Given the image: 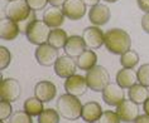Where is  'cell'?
<instances>
[{"instance_id":"1","label":"cell","mask_w":149,"mask_h":123,"mask_svg":"<svg viewBox=\"0 0 149 123\" xmlns=\"http://www.w3.org/2000/svg\"><path fill=\"white\" fill-rule=\"evenodd\" d=\"M106 49L113 54L121 55L125 52L130 50L132 47V38L129 33L119 28H113L105 33V40H104Z\"/></svg>"},{"instance_id":"2","label":"cell","mask_w":149,"mask_h":123,"mask_svg":"<svg viewBox=\"0 0 149 123\" xmlns=\"http://www.w3.org/2000/svg\"><path fill=\"white\" fill-rule=\"evenodd\" d=\"M57 111L61 117L68 121H76L82 114V104L77 97L66 93V94H62L57 100Z\"/></svg>"},{"instance_id":"3","label":"cell","mask_w":149,"mask_h":123,"mask_svg":"<svg viewBox=\"0 0 149 123\" xmlns=\"http://www.w3.org/2000/svg\"><path fill=\"white\" fill-rule=\"evenodd\" d=\"M86 80L88 88L94 92H102L105 87L110 83V74L105 67L95 65L86 73Z\"/></svg>"},{"instance_id":"4","label":"cell","mask_w":149,"mask_h":123,"mask_svg":"<svg viewBox=\"0 0 149 123\" xmlns=\"http://www.w3.org/2000/svg\"><path fill=\"white\" fill-rule=\"evenodd\" d=\"M49 34H51L49 27H48L43 20H38V19H37L34 23L27 29V32H25V36L28 38V40L37 47L48 43Z\"/></svg>"},{"instance_id":"5","label":"cell","mask_w":149,"mask_h":123,"mask_svg":"<svg viewBox=\"0 0 149 123\" xmlns=\"http://www.w3.org/2000/svg\"><path fill=\"white\" fill-rule=\"evenodd\" d=\"M4 13L6 18L19 23L32 13V9L28 6L25 0H13L8 1V4L5 5Z\"/></svg>"},{"instance_id":"6","label":"cell","mask_w":149,"mask_h":123,"mask_svg":"<svg viewBox=\"0 0 149 123\" xmlns=\"http://www.w3.org/2000/svg\"><path fill=\"white\" fill-rule=\"evenodd\" d=\"M59 49L57 48L52 47L51 44H42V45H38L36 49V59L38 62V64L43 65V67H51V65H54L57 59L59 58V54H58Z\"/></svg>"},{"instance_id":"7","label":"cell","mask_w":149,"mask_h":123,"mask_svg":"<svg viewBox=\"0 0 149 123\" xmlns=\"http://www.w3.org/2000/svg\"><path fill=\"white\" fill-rule=\"evenodd\" d=\"M22 88L20 83L15 78H5L0 83V98L8 102H15L20 97Z\"/></svg>"},{"instance_id":"8","label":"cell","mask_w":149,"mask_h":123,"mask_svg":"<svg viewBox=\"0 0 149 123\" xmlns=\"http://www.w3.org/2000/svg\"><path fill=\"white\" fill-rule=\"evenodd\" d=\"M102 99L107 106L118 107L123 100H125V92L124 88L120 87L116 82H110L102 91Z\"/></svg>"},{"instance_id":"9","label":"cell","mask_w":149,"mask_h":123,"mask_svg":"<svg viewBox=\"0 0 149 123\" xmlns=\"http://www.w3.org/2000/svg\"><path fill=\"white\" fill-rule=\"evenodd\" d=\"M139 104L133 102L132 99L123 100V102L116 107V113L119 118L121 119V122L125 123H134L135 119L139 117Z\"/></svg>"},{"instance_id":"10","label":"cell","mask_w":149,"mask_h":123,"mask_svg":"<svg viewBox=\"0 0 149 123\" xmlns=\"http://www.w3.org/2000/svg\"><path fill=\"white\" fill-rule=\"evenodd\" d=\"M87 89H88V84L86 77L79 76V74H73V76L68 77L65 82V91L71 96L81 97L86 93Z\"/></svg>"},{"instance_id":"11","label":"cell","mask_w":149,"mask_h":123,"mask_svg":"<svg viewBox=\"0 0 149 123\" xmlns=\"http://www.w3.org/2000/svg\"><path fill=\"white\" fill-rule=\"evenodd\" d=\"M53 67H54V73L59 78L67 79L68 77L76 74L77 63H76V59L70 57V55H61Z\"/></svg>"},{"instance_id":"12","label":"cell","mask_w":149,"mask_h":123,"mask_svg":"<svg viewBox=\"0 0 149 123\" xmlns=\"http://www.w3.org/2000/svg\"><path fill=\"white\" fill-rule=\"evenodd\" d=\"M82 39L87 49H99L104 44L105 34L99 27H88L82 32Z\"/></svg>"},{"instance_id":"13","label":"cell","mask_w":149,"mask_h":123,"mask_svg":"<svg viewBox=\"0 0 149 123\" xmlns=\"http://www.w3.org/2000/svg\"><path fill=\"white\" fill-rule=\"evenodd\" d=\"M62 12L70 20H80L86 14V4L82 0H67L62 6Z\"/></svg>"},{"instance_id":"14","label":"cell","mask_w":149,"mask_h":123,"mask_svg":"<svg viewBox=\"0 0 149 123\" xmlns=\"http://www.w3.org/2000/svg\"><path fill=\"white\" fill-rule=\"evenodd\" d=\"M111 18V12L109 6L105 4H97L95 6H91L88 12V20L91 21L95 27H101L105 25Z\"/></svg>"},{"instance_id":"15","label":"cell","mask_w":149,"mask_h":123,"mask_svg":"<svg viewBox=\"0 0 149 123\" xmlns=\"http://www.w3.org/2000/svg\"><path fill=\"white\" fill-rule=\"evenodd\" d=\"M57 94V88L49 80H40L34 87V97H37L43 103L51 102Z\"/></svg>"},{"instance_id":"16","label":"cell","mask_w":149,"mask_h":123,"mask_svg":"<svg viewBox=\"0 0 149 123\" xmlns=\"http://www.w3.org/2000/svg\"><path fill=\"white\" fill-rule=\"evenodd\" d=\"M63 50H65L66 55H70L72 58H77L86 50V44H85L82 36L71 35L67 39V43L65 48H63Z\"/></svg>"},{"instance_id":"17","label":"cell","mask_w":149,"mask_h":123,"mask_svg":"<svg viewBox=\"0 0 149 123\" xmlns=\"http://www.w3.org/2000/svg\"><path fill=\"white\" fill-rule=\"evenodd\" d=\"M20 29L17 21L9 18H3L0 21V36L4 40H14L19 35Z\"/></svg>"},{"instance_id":"18","label":"cell","mask_w":149,"mask_h":123,"mask_svg":"<svg viewBox=\"0 0 149 123\" xmlns=\"http://www.w3.org/2000/svg\"><path fill=\"white\" fill-rule=\"evenodd\" d=\"M65 14L58 6H51L43 13V21L49 28H59L65 21Z\"/></svg>"},{"instance_id":"19","label":"cell","mask_w":149,"mask_h":123,"mask_svg":"<svg viewBox=\"0 0 149 123\" xmlns=\"http://www.w3.org/2000/svg\"><path fill=\"white\" fill-rule=\"evenodd\" d=\"M102 114V108L97 102H87L82 106V114L81 118L86 123L97 122Z\"/></svg>"},{"instance_id":"20","label":"cell","mask_w":149,"mask_h":123,"mask_svg":"<svg viewBox=\"0 0 149 123\" xmlns=\"http://www.w3.org/2000/svg\"><path fill=\"white\" fill-rule=\"evenodd\" d=\"M116 83L123 88H132L138 82V73L133 69L129 68H123L116 73Z\"/></svg>"},{"instance_id":"21","label":"cell","mask_w":149,"mask_h":123,"mask_svg":"<svg viewBox=\"0 0 149 123\" xmlns=\"http://www.w3.org/2000/svg\"><path fill=\"white\" fill-rule=\"evenodd\" d=\"M96 62H97V55L92 49H86L82 54L76 58L77 67L81 70H86V72L94 68L96 65Z\"/></svg>"},{"instance_id":"22","label":"cell","mask_w":149,"mask_h":123,"mask_svg":"<svg viewBox=\"0 0 149 123\" xmlns=\"http://www.w3.org/2000/svg\"><path fill=\"white\" fill-rule=\"evenodd\" d=\"M148 98H149V89L145 85L136 83L132 88H129V99H132L136 104H144V102Z\"/></svg>"},{"instance_id":"23","label":"cell","mask_w":149,"mask_h":123,"mask_svg":"<svg viewBox=\"0 0 149 123\" xmlns=\"http://www.w3.org/2000/svg\"><path fill=\"white\" fill-rule=\"evenodd\" d=\"M67 39H68V36H67L65 30L59 28H53V30H51L49 38H48V44H51L52 47L57 48V49H62L66 45Z\"/></svg>"},{"instance_id":"24","label":"cell","mask_w":149,"mask_h":123,"mask_svg":"<svg viewBox=\"0 0 149 123\" xmlns=\"http://www.w3.org/2000/svg\"><path fill=\"white\" fill-rule=\"evenodd\" d=\"M24 111L28 114H31L32 117H38V115L44 111L43 108V102L39 100L37 97H32L28 98L24 102Z\"/></svg>"},{"instance_id":"25","label":"cell","mask_w":149,"mask_h":123,"mask_svg":"<svg viewBox=\"0 0 149 123\" xmlns=\"http://www.w3.org/2000/svg\"><path fill=\"white\" fill-rule=\"evenodd\" d=\"M139 54L135 50H128L124 54L120 55V64L123 65V68H129L133 69L138 63H139Z\"/></svg>"},{"instance_id":"26","label":"cell","mask_w":149,"mask_h":123,"mask_svg":"<svg viewBox=\"0 0 149 123\" xmlns=\"http://www.w3.org/2000/svg\"><path fill=\"white\" fill-rule=\"evenodd\" d=\"M59 115L58 111L48 108L38 115V123H59Z\"/></svg>"},{"instance_id":"27","label":"cell","mask_w":149,"mask_h":123,"mask_svg":"<svg viewBox=\"0 0 149 123\" xmlns=\"http://www.w3.org/2000/svg\"><path fill=\"white\" fill-rule=\"evenodd\" d=\"M9 123H33L32 115L28 114L25 111H17L12 117Z\"/></svg>"},{"instance_id":"28","label":"cell","mask_w":149,"mask_h":123,"mask_svg":"<svg viewBox=\"0 0 149 123\" xmlns=\"http://www.w3.org/2000/svg\"><path fill=\"white\" fill-rule=\"evenodd\" d=\"M97 123H121V119L119 118L116 112L105 111V112H102V114H101V117L99 118Z\"/></svg>"},{"instance_id":"29","label":"cell","mask_w":149,"mask_h":123,"mask_svg":"<svg viewBox=\"0 0 149 123\" xmlns=\"http://www.w3.org/2000/svg\"><path fill=\"white\" fill-rule=\"evenodd\" d=\"M138 82L140 84L145 85V87H149V64H143L139 67V70H138Z\"/></svg>"},{"instance_id":"30","label":"cell","mask_w":149,"mask_h":123,"mask_svg":"<svg viewBox=\"0 0 149 123\" xmlns=\"http://www.w3.org/2000/svg\"><path fill=\"white\" fill-rule=\"evenodd\" d=\"M13 115V107L10 102L8 100H3L0 102V119L1 121H5V119L10 118Z\"/></svg>"},{"instance_id":"31","label":"cell","mask_w":149,"mask_h":123,"mask_svg":"<svg viewBox=\"0 0 149 123\" xmlns=\"http://www.w3.org/2000/svg\"><path fill=\"white\" fill-rule=\"evenodd\" d=\"M10 62H12V54L8 48L1 47L0 48V69L8 68Z\"/></svg>"},{"instance_id":"32","label":"cell","mask_w":149,"mask_h":123,"mask_svg":"<svg viewBox=\"0 0 149 123\" xmlns=\"http://www.w3.org/2000/svg\"><path fill=\"white\" fill-rule=\"evenodd\" d=\"M37 20V16H36V12H33L32 10V13L29 14V15L25 18L24 20H22L18 23V25H19V29H20V33H24L25 34V32H27V29L31 27V25L34 23V21Z\"/></svg>"},{"instance_id":"33","label":"cell","mask_w":149,"mask_h":123,"mask_svg":"<svg viewBox=\"0 0 149 123\" xmlns=\"http://www.w3.org/2000/svg\"><path fill=\"white\" fill-rule=\"evenodd\" d=\"M25 1L33 12H39V10H43L46 8L48 0H25Z\"/></svg>"},{"instance_id":"34","label":"cell","mask_w":149,"mask_h":123,"mask_svg":"<svg viewBox=\"0 0 149 123\" xmlns=\"http://www.w3.org/2000/svg\"><path fill=\"white\" fill-rule=\"evenodd\" d=\"M141 28L147 34H149V13H145L141 18Z\"/></svg>"},{"instance_id":"35","label":"cell","mask_w":149,"mask_h":123,"mask_svg":"<svg viewBox=\"0 0 149 123\" xmlns=\"http://www.w3.org/2000/svg\"><path fill=\"white\" fill-rule=\"evenodd\" d=\"M136 3L140 10H143L144 13H149V0H136Z\"/></svg>"},{"instance_id":"36","label":"cell","mask_w":149,"mask_h":123,"mask_svg":"<svg viewBox=\"0 0 149 123\" xmlns=\"http://www.w3.org/2000/svg\"><path fill=\"white\" fill-rule=\"evenodd\" d=\"M134 123H149V115L148 114H141L135 119Z\"/></svg>"},{"instance_id":"37","label":"cell","mask_w":149,"mask_h":123,"mask_svg":"<svg viewBox=\"0 0 149 123\" xmlns=\"http://www.w3.org/2000/svg\"><path fill=\"white\" fill-rule=\"evenodd\" d=\"M67 1V0H48V3L52 5V6H63V4Z\"/></svg>"},{"instance_id":"38","label":"cell","mask_w":149,"mask_h":123,"mask_svg":"<svg viewBox=\"0 0 149 123\" xmlns=\"http://www.w3.org/2000/svg\"><path fill=\"white\" fill-rule=\"evenodd\" d=\"M82 1L86 4V6H95V5H97L100 4V0H82Z\"/></svg>"},{"instance_id":"39","label":"cell","mask_w":149,"mask_h":123,"mask_svg":"<svg viewBox=\"0 0 149 123\" xmlns=\"http://www.w3.org/2000/svg\"><path fill=\"white\" fill-rule=\"evenodd\" d=\"M143 111L145 112V114H148V115H149V98L145 100L144 104H143Z\"/></svg>"},{"instance_id":"40","label":"cell","mask_w":149,"mask_h":123,"mask_svg":"<svg viewBox=\"0 0 149 123\" xmlns=\"http://www.w3.org/2000/svg\"><path fill=\"white\" fill-rule=\"evenodd\" d=\"M105 1H106V3H116L118 0H105Z\"/></svg>"},{"instance_id":"41","label":"cell","mask_w":149,"mask_h":123,"mask_svg":"<svg viewBox=\"0 0 149 123\" xmlns=\"http://www.w3.org/2000/svg\"><path fill=\"white\" fill-rule=\"evenodd\" d=\"M8 1H13V0H8Z\"/></svg>"},{"instance_id":"42","label":"cell","mask_w":149,"mask_h":123,"mask_svg":"<svg viewBox=\"0 0 149 123\" xmlns=\"http://www.w3.org/2000/svg\"><path fill=\"white\" fill-rule=\"evenodd\" d=\"M0 123H4V122H3V121H1V122H0Z\"/></svg>"},{"instance_id":"43","label":"cell","mask_w":149,"mask_h":123,"mask_svg":"<svg viewBox=\"0 0 149 123\" xmlns=\"http://www.w3.org/2000/svg\"><path fill=\"white\" fill-rule=\"evenodd\" d=\"M92 123H96V122H92Z\"/></svg>"}]
</instances>
